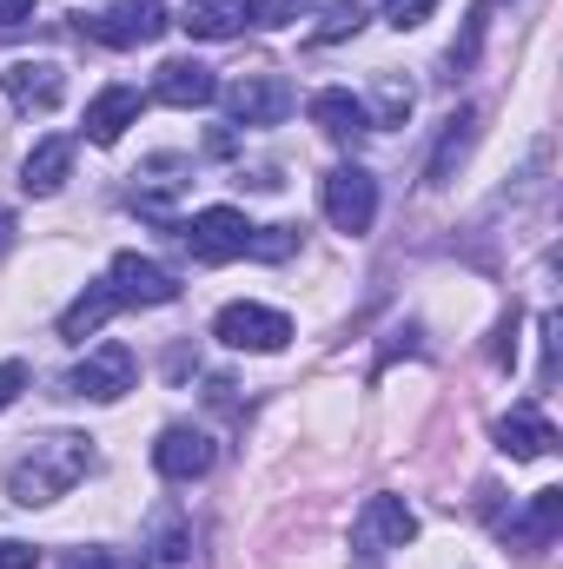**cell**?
I'll list each match as a JSON object with an SVG mask.
<instances>
[{
	"label": "cell",
	"mask_w": 563,
	"mask_h": 569,
	"mask_svg": "<svg viewBox=\"0 0 563 569\" xmlns=\"http://www.w3.org/2000/svg\"><path fill=\"white\" fill-rule=\"evenodd\" d=\"M0 87L20 113H53L67 93V73H60V60H13V67H0Z\"/></svg>",
	"instance_id": "8fae6325"
},
{
	"label": "cell",
	"mask_w": 563,
	"mask_h": 569,
	"mask_svg": "<svg viewBox=\"0 0 563 569\" xmlns=\"http://www.w3.org/2000/svg\"><path fill=\"white\" fill-rule=\"evenodd\" d=\"M292 246H298V226H253V259H292Z\"/></svg>",
	"instance_id": "d4e9b609"
},
{
	"label": "cell",
	"mask_w": 563,
	"mask_h": 569,
	"mask_svg": "<svg viewBox=\"0 0 563 569\" xmlns=\"http://www.w3.org/2000/svg\"><path fill=\"white\" fill-rule=\"evenodd\" d=\"M431 7H437V0H385V20L405 33V27H424V20H431Z\"/></svg>",
	"instance_id": "4316f807"
},
{
	"label": "cell",
	"mask_w": 563,
	"mask_h": 569,
	"mask_svg": "<svg viewBox=\"0 0 563 569\" xmlns=\"http://www.w3.org/2000/svg\"><path fill=\"white\" fill-rule=\"evenodd\" d=\"M365 27V0H332L325 13H318V27H312V47H332V40H352Z\"/></svg>",
	"instance_id": "7402d4cb"
},
{
	"label": "cell",
	"mask_w": 563,
	"mask_h": 569,
	"mask_svg": "<svg viewBox=\"0 0 563 569\" xmlns=\"http://www.w3.org/2000/svg\"><path fill=\"white\" fill-rule=\"evenodd\" d=\"M179 239H186V252H192L199 266H226V259H246L253 226H246V212H233V206H206V212H192V219L179 226Z\"/></svg>",
	"instance_id": "7a4b0ae2"
},
{
	"label": "cell",
	"mask_w": 563,
	"mask_h": 569,
	"mask_svg": "<svg viewBox=\"0 0 563 569\" xmlns=\"http://www.w3.org/2000/svg\"><path fill=\"white\" fill-rule=\"evenodd\" d=\"M67 166H73V140H67V133H53V140H40L33 152H27L20 186H27L33 199H53V192L67 186Z\"/></svg>",
	"instance_id": "e0dca14e"
},
{
	"label": "cell",
	"mask_w": 563,
	"mask_h": 569,
	"mask_svg": "<svg viewBox=\"0 0 563 569\" xmlns=\"http://www.w3.org/2000/svg\"><path fill=\"white\" fill-rule=\"evenodd\" d=\"M497 450H504V457H517V463L551 457V450H557V425H551L537 405H517V411L497 425Z\"/></svg>",
	"instance_id": "9a60e30c"
},
{
	"label": "cell",
	"mask_w": 563,
	"mask_h": 569,
	"mask_svg": "<svg viewBox=\"0 0 563 569\" xmlns=\"http://www.w3.org/2000/svg\"><path fill=\"white\" fill-rule=\"evenodd\" d=\"M325 219L338 232H372V219H378V179L365 166H332L325 172Z\"/></svg>",
	"instance_id": "8992f818"
},
{
	"label": "cell",
	"mask_w": 563,
	"mask_h": 569,
	"mask_svg": "<svg viewBox=\"0 0 563 569\" xmlns=\"http://www.w3.org/2000/svg\"><path fill=\"white\" fill-rule=\"evenodd\" d=\"M372 127H405L412 120V87L398 80V73H378V87H372Z\"/></svg>",
	"instance_id": "603a6c76"
},
{
	"label": "cell",
	"mask_w": 563,
	"mask_h": 569,
	"mask_svg": "<svg viewBox=\"0 0 563 569\" xmlns=\"http://www.w3.org/2000/svg\"><path fill=\"white\" fill-rule=\"evenodd\" d=\"M246 20H253V0H186L179 27H192L199 40H233Z\"/></svg>",
	"instance_id": "ffe728a7"
},
{
	"label": "cell",
	"mask_w": 563,
	"mask_h": 569,
	"mask_svg": "<svg viewBox=\"0 0 563 569\" xmlns=\"http://www.w3.org/2000/svg\"><path fill=\"white\" fill-rule=\"evenodd\" d=\"M219 100H226L233 127H279L292 113V87L279 73H239L233 87H219Z\"/></svg>",
	"instance_id": "ba28073f"
},
{
	"label": "cell",
	"mask_w": 563,
	"mask_h": 569,
	"mask_svg": "<svg viewBox=\"0 0 563 569\" xmlns=\"http://www.w3.org/2000/svg\"><path fill=\"white\" fill-rule=\"evenodd\" d=\"M134 378H140V358H134L120 338H107V345H100V351H87V365L73 371V398L113 405V398H127V391H134Z\"/></svg>",
	"instance_id": "9c48e42d"
},
{
	"label": "cell",
	"mask_w": 563,
	"mask_h": 569,
	"mask_svg": "<svg viewBox=\"0 0 563 569\" xmlns=\"http://www.w3.org/2000/svg\"><path fill=\"white\" fill-rule=\"evenodd\" d=\"M152 100L192 113V107H213V100H219V80H213V67H199V60H166L159 80H152Z\"/></svg>",
	"instance_id": "5bb4252c"
},
{
	"label": "cell",
	"mask_w": 563,
	"mask_h": 569,
	"mask_svg": "<svg viewBox=\"0 0 563 569\" xmlns=\"http://www.w3.org/2000/svg\"><path fill=\"white\" fill-rule=\"evenodd\" d=\"M20 391H27V365H20V358H7V365H0V411H7Z\"/></svg>",
	"instance_id": "83f0119b"
},
{
	"label": "cell",
	"mask_w": 563,
	"mask_h": 569,
	"mask_svg": "<svg viewBox=\"0 0 563 569\" xmlns=\"http://www.w3.org/2000/svg\"><path fill=\"white\" fill-rule=\"evenodd\" d=\"M33 13V0H0V27H20Z\"/></svg>",
	"instance_id": "4dcf8cb0"
},
{
	"label": "cell",
	"mask_w": 563,
	"mask_h": 569,
	"mask_svg": "<svg viewBox=\"0 0 563 569\" xmlns=\"http://www.w3.org/2000/svg\"><path fill=\"white\" fill-rule=\"evenodd\" d=\"M186 186H192V159H179V152L146 159L140 172H134V212L152 219V226H172V206H179Z\"/></svg>",
	"instance_id": "52a82bcc"
},
{
	"label": "cell",
	"mask_w": 563,
	"mask_h": 569,
	"mask_svg": "<svg viewBox=\"0 0 563 569\" xmlns=\"http://www.w3.org/2000/svg\"><path fill=\"white\" fill-rule=\"evenodd\" d=\"M140 107H146L140 87H107V93H93V100H87V120H80V127H87V140H93V146H113L134 120H140Z\"/></svg>",
	"instance_id": "2e32d148"
},
{
	"label": "cell",
	"mask_w": 563,
	"mask_h": 569,
	"mask_svg": "<svg viewBox=\"0 0 563 569\" xmlns=\"http://www.w3.org/2000/svg\"><path fill=\"white\" fill-rule=\"evenodd\" d=\"M113 311H120L113 284H107V279L87 284V291H80V298H73L67 311H60V338H67V345H87V338H93V331H100V325H107Z\"/></svg>",
	"instance_id": "d6986e66"
},
{
	"label": "cell",
	"mask_w": 563,
	"mask_h": 569,
	"mask_svg": "<svg viewBox=\"0 0 563 569\" xmlns=\"http://www.w3.org/2000/svg\"><path fill=\"white\" fill-rule=\"evenodd\" d=\"M352 543H358L365 563L385 557V550L418 543V517H412V503H405V497H365V510H358V523H352Z\"/></svg>",
	"instance_id": "3957f363"
},
{
	"label": "cell",
	"mask_w": 563,
	"mask_h": 569,
	"mask_svg": "<svg viewBox=\"0 0 563 569\" xmlns=\"http://www.w3.org/2000/svg\"><path fill=\"white\" fill-rule=\"evenodd\" d=\"M318 0H253V20L259 27H292V20H305Z\"/></svg>",
	"instance_id": "484cf974"
},
{
	"label": "cell",
	"mask_w": 563,
	"mask_h": 569,
	"mask_svg": "<svg viewBox=\"0 0 563 569\" xmlns=\"http://www.w3.org/2000/svg\"><path fill=\"white\" fill-rule=\"evenodd\" d=\"M557 523H563V490H537L531 510H524L517 523H504V543H517V550H551Z\"/></svg>",
	"instance_id": "ac0fdd59"
},
{
	"label": "cell",
	"mask_w": 563,
	"mask_h": 569,
	"mask_svg": "<svg viewBox=\"0 0 563 569\" xmlns=\"http://www.w3.org/2000/svg\"><path fill=\"white\" fill-rule=\"evenodd\" d=\"M471 140H477V107H464L457 120H451V133H444V146H437V159H431V186H444L451 179V166L471 152Z\"/></svg>",
	"instance_id": "44dd1931"
},
{
	"label": "cell",
	"mask_w": 563,
	"mask_h": 569,
	"mask_svg": "<svg viewBox=\"0 0 563 569\" xmlns=\"http://www.w3.org/2000/svg\"><path fill=\"white\" fill-rule=\"evenodd\" d=\"M80 569H134V563H127L120 550H87V563H80Z\"/></svg>",
	"instance_id": "f546056e"
},
{
	"label": "cell",
	"mask_w": 563,
	"mask_h": 569,
	"mask_svg": "<svg viewBox=\"0 0 563 569\" xmlns=\"http://www.w3.org/2000/svg\"><path fill=\"white\" fill-rule=\"evenodd\" d=\"M186 550H192V537H186V523L166 510L159 523H152V563L159 569H172V563H186Z\"/></svg>",
	"instance_id": "cb8c5ba5"
},
{
	"label": "cell",
	"mask_w": 563,
	"mask_h": 569,
	"mask_svg": "<svg viewBox=\"0 0 563 569\" xmlns=\"http://www.w3.org/2000/svg\"><path fill=\"white\" fill-rule=\"evenodd\" d=\"M107 284H113L120 305H172V298H179V279H172L159 259H140V252H120L113 272H107Z\"/></svg>",
	"instance_id": "7c38bea8"
},
{
	"label": "cell",
	"mask_w": 563,
	"mask_h": 569,
	"mask_svg": "<svg viewBox=\"0 0 563 569\" xmlns=\"http://www.w3.org/2000/svg\"><path fill=\"white\" fill-rule=\"evenodd\" d=\"M213 338L226 351H285L292 345V318L273 311V305H226L213 318Z\"/></svg>",
	"instance_id": "277c9868"
},
{
	"label": "cell",
	"mask_w": 563,
	"mask_h": 569,
	"mask_svg": "<svg viewBox=\"0 0 563 569\" xmlns=\"http://www.w3.org/2000/svg\"><path fill=\"white\" fill-rule=\"evenodd\" d=\"M87 470H93V437H80V430H53V437H33V443L13 457V470H7V497H13L20 510H40V503H60Z\"/></svg>",
	"instance_id": "6da1fadb"
},
{
	"label": "cell",
	"mask_w": 563,
	"mask_h": 569,
	"mask_svg": "<svg viewBox=\"0 0 563 569\" xmlns=\"http://www.w3.org/2000/svg\"><path fill=\"white\" fill-rule=\"evenodd\" d=\"M213 437L206 430H192V425H172V430H159V443H152V470L166 477V483H192V477H206L213 470Z\"/></svg>",
	"instance_id": "30bf717a"
},
{
	"label": "cell",
	"mask_w": 563,
	"mask_h": 569,
	"mask_svg": "<svg viewBox=\"0 0 563 569\" xmlns=\"http://www.w3.org/2000/svg\"><path fill=\"white\" fill-rule=\"evenodd\" d=\"M100 47H152L172 20H166V0H113V7H100L93 20H80Z\"/></svg>",
	"instance_id": "5b68a950"
},
{
	"label": "cell",
	"mask_w": 563,
	"mask_h": 569,
	"mask_svg": "<svg viewBox=\"0 0 563 569\" xmlns=\"http://www.w3.org/2000/svg\"><path fill=\"white\" fill-rule=\"evenodd\" d=\"M312 127H318L325 140L358 146L365 133H372V107H365V100H352L345 87H325V93H312Z\"/></svg>",
	"instance_id": "4fadbf2b"
},
{
	"label": "cell",
	"mask_w": 563,
	"mask_h": 569,
	"mask_svg": "<svg viewBox=\"0 0 563 569\" xmlns=\"http://www.w3.org/2000/svg\"><path fill=\"white\" fill-rule=\"evenodd\" d=\"M0 569H40V550H33V543H13V537H7V543H0Z\"/></svg>",
	"instance_id": "f1b7e54d"
}]
</instances>
